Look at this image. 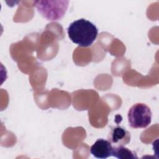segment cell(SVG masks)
<instances>
[{"instance_id": "2", "label": "cell", "mask_w": 159, "mask_h": 159, "mask_svg": "<svg viewBox=\"0 0 159 159\" xmlns=\"http://www.w3.org/2000/svg\"><path fill=\"white\" fill-rule=\"evenodd\" d=\"M35 3L39 12L48 20L61 19L68 6L66 1H39Z\"/></svg>"}, {"instance_id": "6", "label": "cell", "mask_w": 159, "mask_h": 159, "mask_svg": "<svg viewBox=\"0 0 159 159\" xmlns=\"http://www.w3.org/2000/svg\"><path fill=\"white\" fill-rule=\"evenodd\" d=\"M112 156L119 158H137L135 152L129 150L124 146H114L112 148Z\"/></svg>"}, {"instance_id": "1", "label": "cell", "mask_w": 159, "mask_h": 159, "mask_svg": "<svg viewBox=\"0 0 159 159\" xmlns=\"http://www.w3.org/2000/svg\"><path fill=\"white\" fill-rule=\"evenodd\" d=\"M67 32L70 40L80 47H89L96 40L98 30L96 25L85 19H80L71 22Z\"/></svg>"}, {"instance_id": "5", "label": "cell", "mask_w": 159, "mask_h": 159, "mask_svg": "<svg viewBox=\"0 0 159 159\" xmlns=\"http://www.w3.org/2000/svg\"><path fill=\"white\" fill-rule=\"evenodd\" d=\"M112 148L113 147L109 140L99 139L91 147L90 152L96 158L105 159L112 156Z\"/></svg>"}, {"instance_id": "4", "label": "cell", "mask_w": 159, "mask_h": 159, "mask_svg": "<svg viewBox=\"0 0 159 159\" xmlns=\"http://www.w3.org/2000/svg\"><path fill=\"white\" fill-rule=\"evenodd\" d=\"M107 138L111 144L124 146L130 142V134L124 127L117 125L111 129Z\"/></svg>"}, {"instance_id": "3", "label": "cell", "mask_w": 159, "mask_h": 159, "mask_svg": "<svg viewBox=\"0 0 159 159\" xmlns=\"http://www.w3.org/2000/svg\"><path fill=\"white\" fill-rule=\"evenodd\" d=\"M152 116L148 106L144 103H136L128 111V122L132 128H146L151 123Z\"/></svg>"}]
</instances>
